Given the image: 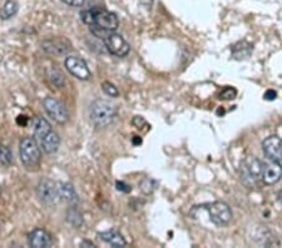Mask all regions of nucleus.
Wrapping results in <instances>:
<instances>
[{
	"mask_svg": "<svg viewBox=\"0 0 282 248\" xmlns=\"http://www.w3.org/2000/svg\"><path fill=\"white\" fill-rule=\"evenodd\" d=\"M34 139L38 142L39 147L48 154H53L59 149L60 138L57 132L50 127L49 122L44 118H37L33 123Z\"/></svg>",
	"mask_w": 282,
	"mask_h": 248,
	"instance_id": "f257e3e1",
	"label": "nucleus"
},
{
	"mask_svg": "<svg viewBox=\"0 0 282 248\" xmlns=\"http://www.w3.org/2000/svg\"><path fill=\"white\" fill-rule=\"evenodd\" d=\"M81 19L84 24L92 26H98L108 32H114L119 26V20L114 13L105 10L102 8H92L83 10L81 13Z\"/></svg>",
	"mask_w": 282,
	"mask_h": 248,
	"instance_id": "f03ea898",
	"label": "nucleus"
},
{
	"mask_svg": "<svg viewBox=\"0 0 282 248\" xmlns=\"http://www.w3.org/2000/svg\"><path fill=\"white\" fill-rule=\"evenodd\" d=\"M115 115H117V108L109 100L97 99L89 107V118L94 126L99 128L109 126Z\"/></svg>",
	"mask_w": 282,
	"mask_h": 248,
	"instance_id": "7ed1b4c3",
	"label": "nucleus"
},
{
	"mask_svg": "<svg viewBox=\"0 0 282 248\" xmlns=\"http://www.w3.org/2000/svg\"><path fill=\"white\" fill-rule=\"evenodd\" d=\"M19 156L24 167L28 170H37L40 165L42 154L40 147L34 138L26 137L19 143Z\"/></svg>",
	"mask_w": 282,
	"mask_h": 248,
	"instance_id": "20e7f679",
	"label": "nucleus"
},
{
	"mask_svg": "<svg viewBox=\"0 0 282 248\" xmlns=\"http://www.w3.org/2000/svg\"><path fill=\"white\" fill-rule=\"evenodd\" d=\"M264 163L254 156H248L241 165V179L247 187H254L262 180Z\"/></svg>",
	"mask_w": 282,
	"mask_h": 248,
	"instance_id": "39448f33",
	"label": "nucleus"
},
{
	"mask_svg": "<svg viewBox=\"0 0 282 248\" xmlns=\"http://www.w3.org/2000/svg\"><path fill=\"white\" fill-rule=\"evenodd\" d=\"M206 211L208 212L209 220L218 227H222L230 223L232 220V211H231L230 206L225 202L217 201L213 203H209L204 206Z\"/></svg>",
	"mask_w": 282,
	"mask_h": 248,
	"instance_id": "423d86ee",
	"label": "nucleus"
},
{
	"mask_svg": "<svg viewBox=\"0 0 282 248\" xmlns=\"http://www.w3.org/2000/svg\"><path fill=\"white\" fill-rule=\"evenodd\" d=\"M43 107H44L47 114L58 124H66L69 120V113L67 110L66 105L59 102L53 97H47L43 100Z\"/></svg>",
	"mask_w": 282,
	"mask_h": 248,
	"instance_id": "0eeeda50",
	"label": "nucleus"
},
{
	"mask_svg": "<svg viewBox=\"0 0 282 248\" xmlns=\"http://www.w3.org/2000/svg\"><path fill=\"white\" fill-rule=\"evenodd\" d=\"M103 43L108 52L115 57H125L131 52V47L125 42L124 38L114 32H108V34L103 38Z\"/></svg>",
	"mask_w": 282,
	"mask_h": 248,
	"instance_id": "6e6552de",
	"label": "nucleus"
},
{
	"mask_svg": "<svg viewBox=\"0 0 282 248\" xmlns=\"http://www.w3.org/2000/svg\"><path fill=\"white\" fill-rule=\"evenodd\" d=\"M37 197L42 203L47 204V206L54 204L57 199L59 198L57 183L48 179V178L40 179L37 185Z\"/></svg>",
	"mask_w": 282,
	"mask_h": 248,
	"instance_id": "1a4fd4ad",
	"label": "nucleus"
},
{
	"mask_svg": "<svg viewBox=\"0 0 282 248\" xmlns=\"http://www.w3.org/2000/svg\"><path fill=\"white\" fill-rule=\"evenodd\" d=\"M64 66H66L67 71L72 76L76 77L77 79H81V81H89L91 79V71H89L88 66L82 58L76 57V55H69V57L66 58Z\"/></svg>",
	"mask_w": 282,
	"mask_h": 248,
	"instance_id": "9d476101",
	"label": "nucleus"
},
{
	"mask_svg": "<svg viewBox=\"0 0 282 248\" xmlns=\"http://www.w3.org/2000/svg\"><path fill=\"white\" fill-rule=\"evenodd\" d=\"M262 149L270 161L282 165V138L277 136L267 137L262 142Z\"/></svg>",
	"mask_w": 282,
	"mask_h": 248,
	"instance_id": "9b49d317",
	"label": "nucleus"
},
{
	"mask_svg": "<svg viewBox=\"0 0 282 248\" xmlns=\"http://www.w3.org/2000/svg\"><path fill=\"white\" fill-rule=\"evenodd\" d=\"M72 45L69 44L68 40L60 39V38H55V39H47L42 43V48L52 55H63L71 50Z\"/></svg>",
	"mask_w": 282,
	"mask_h": 248,
	"instance_id": "f8f14e48",
	"label": "nucleus"
},
{
	"mask_svg": "<svg viewBox=\"0 0 282 248\" xmlns=\"http://www.w3.org/2000/svg\"><path fill=\"white\" fill-rule=\"evenodd\" d=\"M282 177V165L272 161L264 163V172H262V180L266 184H275Z\"/></svg>",
	"mask_w": 282,
	"mask_h": 248,
	"instance_id": "ddd939ff",
	"label": "nucleus"
},
{
	"mask_svg": "<svg viewBox=\"0 0 282 248\" xmlns=\"http://www.w3.org/2000/svg\"><path fill=\"white\" fill-rule=\"evenodd\" d=\"M50 242H52L50 235L42 228H37L28 236L29 246L34 248H47L50 246Z\"/></svg>",
	"mask_w": 282,
	"mask_h": 248,
	"instance_id": "4468645a",
	"label": "nucleus"
},
{
	"mask_svg": "<svg viewBox=\"0 0 282 248\" xmlns=\"http://www.w3.org/2000/svg\"><path fill=\"white\" fill-rule=\"evenodd\" d=\"M57 187H58V196H59V199H62V201L66 202V203L72 204V206L78 203L79 201L78 194H77L76 189H74V187L71 184V183H67V182L57 183Z\"/></svg>",
	"mask_w": 282,
	"mask_h": 248,
	"instance_id": "2eb2a0df",
	"label": "nucleus"
},
{
	"mask_svg": "<svg viewBox=\"0 0 282 248\" xmlns=\"http://www.w3.org/2000/svg\"><path fill=\"white\" fill-rule=\"evenodd\" d=\"M99 237L102 238L104 242H107L108 245L113 246V247L119 248L127 246V242H125L124 237L115 230H109V231H105V232L99 233Z\"/></svg>",
	"mask_w": 282,
	"mask_h": 248,
	"instance_id": "dca6fc26",
	"label": "nucleus"
},
{
	"mask_svg": "<svg viewBox=\"0 0 282 248\" xmlns=\"http://www.w3.org/2000/svg\"><path fill=\"white\" fill-rule=\"evenodd\" d=\"M18 10L19 4L16 1H14V0H6L1 10H0V18L4 19V20L13 18L14 15H16Z\"/></svg>",
	"mask_w": 282,
	"mask_h": 248,
	"instance_id": "f3484780",
	"label": "nucleus"
},
{
	"mask_svg": "<svg viewBox=\"0 0 282 248\" xmlns=\"http://www.w3.org/2000/svg\"><path fill=\"white\" fill-rule=\"evenodd\" d=\"M13 153L6 146L0 144V167H10L13 165Z\"/></svg>",
	"mask_w": 282,
	"mask_h": 248,
	"instance_id": "a211bd4d",
	"label": "nucleus"
},
{
	"mask_svg": "<svg viewBox=\"0 0 282 248\" xmlns=\"http://www.w3.org/2000/svg\"><path fill=\"white\" fill-rule=\"evenodd\" d=\"M67 221H68L69 225H72L73 227L78 228L81 227L82 223H83V217H82L81 212L76 208H69L67 212Z\"/></svg>",
	"mask_w": 282,
	"mask_h": 248,
	"instance_id": "6ab92c4d",
	"label": "nucleus"
},
{
	"mask_svg": "<svg viewBox=\"0 0 282 248\" xmlns=\"http://www.w3.org/2000/svg\"><path fill=\"white\" fill-rule=\"evenodd\" d=\"M102 89L105 94L109 95V97L115 98L119 95V91H118L117 86H114L112 83H109V82H104V83L102 84Z\"/></svg>",
	"mask_w": 282,
	"mask_h": 248,
	"instance_id": "aec40b11",
	"label": "nucleus"
},
{
	"mask_svg": "<svg viewBox=\"0 0 282 248\" xmlns=\"http://www.w3.org/2000/svg\"><path fill=\"white\" fill-rule=\"evenodd\" d=\"M236 95H237L236 89L232 88V86H227V88H225L222 91H221L219 98L223 100H231V99H235Z\"/></svg>",
	"mask_w": 282,
	"mask_h": 248,
	"instance_id": "412c9836",
	"label": "nucleus"
},
{
	"mask_svg": "<svg viewBox=\"0 0 282 248\" xmlns=\"http://www.w3.org/2000/svg\"><path fill=\"white\" fill-rule=\"evenodd\" d=\"M62 1L69 6H83L86 3V0H62Z\"/></svg>",
	"mask_w": 282,
	"mask_h": 248,
	"instance_id": "4be33fe9",
	"label": "nucleus"
},
{
	"mask_svg": "<svg viewBox=\"0 0 282 248\" xmlns=\"http://www.w3.org/2000/svg\"><path fill=\"white\" fill-rule=\"evenodd\" d=\"M277 97V93L275 90H272V89H269V90H266V93H265L264 98L266 100H275Z\"/></svg>",
	"mask_w": 282,
	"mask_h": 248,
	"instance_id": "5701e85b",
	"label": "nucleus"
},
{
	"mask_svg": "<svg viewBox=\"0 0 282 248\" xmlns=\"http://www.w3.org/2000/svg\"><path fill=\"white\" fill-rule=\"evenodd\" d=\"M117 189L118 191H122V192H125V193H128V192L131 191V187L123 182H117Z\"/></svg>",
	"mask_w": 282,
	"mask_h": 248,
	"instance_id": "b1692460",
	"label": "nucleus"
},
{
	"mask_svg": "<svg viewBox=\"0 0 282 248\" xmlns=\"http://www.w3.org/2000/svg\"><path fill=\"white\" fill-rule=\"evenodd\" d=\"M144 123H146V122H144V119H143V118H142V117H136V118H134V119H133V124H134V126H136L138 129L142 128V124H144Z\"/></svg>",
	"mask_w": 282,
	"mask_h": 248,
	"instance_id": "393cba45",
	"label": "nucleus"
},
{
	"mask_svg": "<svg viewBox=\"0 0 282 248\" xmlns=\"http://www.w3.org/2000/svg\"><path fill=\"white\" fill-rule=\"evenodd\" d=\"M81 247H87V248L92 247V248H95V246H94V243L89 242V241H83V242L81 243Z\"/></svg>",
	"mask_w": 282,
	"mask_h": 248,
	"instance_id": "a878e982",
	"label": "nucleus"
},
{
	"mask_svg": "<svg viewBox=\"0 0 282 248\" xmlns=\"http://www.w3.org/2000/svg\"><path fill=\"white\" fill-rule=\"evenodd\" d=\"M279 198H280V201H281V203H282V189H281V192H280V194H279Z\"/></svg>",
	"mask_w": 282,
	"mask_h": 248,
	"instance_id": "bb28decb",
	"label": "nucleus"
},
{
	"mask_svg": "<svg viewBox=\"0 0 282 248\" xmlns=\"http://www.w3.org/2000/svg\"><path fill=\"white\" fill-rule=\"evenodd\" d=\"M0 193H1V189H0Z\"/></svg>",
	"mask_w": 282,
	"mask_h": 248,
	"instance_id": "cd10ccee",
	"label": "nucleus"
}]
</instances>
